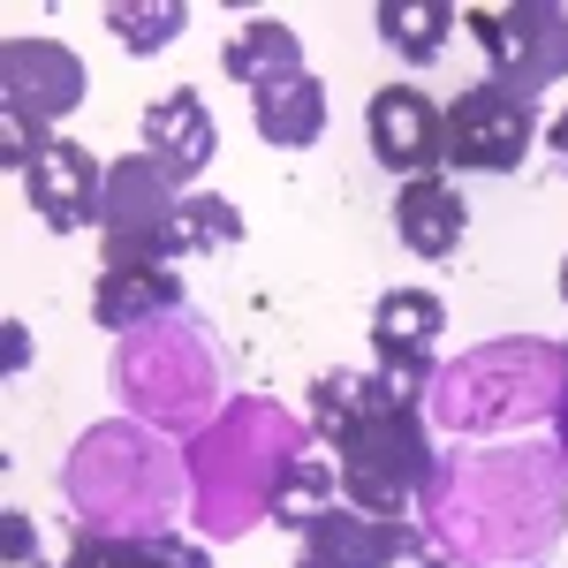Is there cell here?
I'll use <instances>...</instances> for the list:
<instances>
[{
    "label": "cell",
    "mask_w": 568,
    "mask_h": 568,
    "mask_svg": "<svg viewBox=\"0 0 568 568\" xmlns=\"http://www.w3.org/2000/svg\"><path fill=\"white\" fill-rule=\"evenodd\" d=\"M23 197H31V213L53 235H84V227L106 220V168L91 160L77 136H53L31 160V175H23Z\"/></svg>",
    "instance_id": "14"
},
{
    "label": "cell",
    "mask_w": 568,
    "mask_h": 568,
    "mask_svg": "<svg viewBox=\"0 0 568 568\" xmlns=\"http://www.w3.org/2000/svg\"><path fill=\"white\" fill-rule=\"evenodd\" d=\"M91 91L84 53H69L61 39H8L0 45V114H23L53 130L61 114H77Z\"/></svg>",
    "instance_id": "10"
},
{
    "label": "cell",
    "mask_w": 568,
    "mask_h": 568,
    "mask_svg": "<svg viewBox=\"0 0 568 568\" xmlns=\"http://www.w3.org/2000/svg\"><path fill=\"white\" fill-rule=\"evenodd\" d=\"M61 568H122L114 561V538H91V530H77V546H69V561Z\"/></svg>",
    "instance_id": "27"
},
{
    "label": "cell",
    "mask_w": 568,
    "mask_h": 568,
    "mask_svg": "<svg viewBox=\"0 0 568 568\" xmlns=\"http://www.w3.org/2000/svg\"><path fill=\"white\" fill-rule=\"evenodd\" d=\"M39 568H45V561H39Z\"/></svg>",
    "instance_id": "33"
},
{
    "label": "cell",
    "mask_w": 568,
    "mask_h": 568,
    "mask_svg": "<svg viewBox=\"0 0 568 568\" xmlns=\"http://www.w3.org/2000/svg\"><path fill=\"white\" fill-rule=\"evenodd\" d=\"M0 364H8V372L31 364V334H23V318H0Z\"/></svg>",
    "instance_id": "28"
},
{
    "label": "cell",
    "mask_w": 568,
    "mask_h": 568,
    "mask_svg": "<svg viewBox=\"0 0 568 568\" xmlns=\"http://www.w3.org/2000/svg\"><path fill=\"white\" fill-rule=\"evenodd\" d=\"M387 409H425V402H409L387 372H326V379H311V433L326 447H342L356 425H372Z\"/></svg>",
    "instance_id": "18"
},
{
    "label": "cell",
    "mask_w": 568,
    "mask_h": 568,
    "mask_svg": "<svg viewBox=\"0 0 568 568\" xmlns=\"http://www.w3.org/2000/svg\"><path fill=\"white\" fill-rule=\"evenodd\" d=\"M538 144V99L508 84H470L447 99V168L463 175H516Z\"/></svg>",
    "instance_id": "8"
},
{
    "label": "cell",
    "mask_w": 568,
    "mask_h": 568,
    "mask_svg": "<svg viewBox=\"0 0 568 568\" xmlns=\"http://www.w3.org/2000/svg\"><path fill=\"white\" fill-rule=\"evenodd\" d=\"M372 23H379V39H387L409 69H425V61L447 53L455 23H463V8H447V0H379Z\"/></svg>",
    "instance_id": "21"
},
{
    "label": "cell",
    "mask_w": 568,
    "mask_h": 568,
    "mask_svg": "<svg viewBox=\"0 0 568 568\" xmlns=\"http://www.w3.org/2000/svg\"><path fill=\"white\" fill-rule=\"evenodd\" d=\"M136 144H144V160H152V168L182 190V182H197L205 168H213L220 122H213V106H205L197 91H168V99H152V106H144Z\"/></svg>",
    "instance_id": "15"
},
{
    "label": "cell",
    "mask_w": 568,
    "mask_h": 568,
    "mask_svg": "<svg viewBox=\"0 0 568 568\" xmlns=\"http://www.w3.org/2000/svg\"><path fill=\"white\" fill-rule=\"evenodd\" d=\"M364 136H372V160L394 168L402 182L439 175V168H447V114H439L417 84L372 91V106H364Z\"/></svg>",
    "instance_id": "12"
},
{
    "label": "cell",
    "mask_w": 568,
    "mask_h": 568,
    "mask_svg": "<svg viewBox=\"0 0 568 568\" xmlns=\"http://www.w3.org/2000/svg\"><path fill=\"white\" fill-rule=\"evenodd\" d=\"M326 508H342V470H334L326 455H296L288 478H281V493H273V516H265V524H281L288 538H304Z\"/></svg>",
    "instance_id": "22"
},
{
    "label": "cell",
    "mask_w": 568,
    "mask_h": 568,
    "mask_svg": "<svg viewBox=\"0 0 568 568\" xmlns=\"http://www.w3.org/2000/svg\"><path fill=\"white\" fill-rule=\"evenodd\" d=\"M425 546L463 554L478 568H538L568 530V463L554 447H485L439 455L417 493Z\"/></svg>",
    "instance_id": "1"
},
{
    "label": "cell",
    "mask_w": 568,
    "mask_h": 568,
    "mask_svg": "<svg viewBox=\"0 0 568 568\" xmlns=\"http://www.w3.org/2000/svg\"><path fill=\"white\" fill-rule=\"evenodd\" d=\"M296 455H311V433L281 402H258V394L227 402L213 425L182 447L190 493H197V508H190L197 530L205 538H243L258 516H273V493H281Z\"/></svg>",
    "instance_id": "2"
},
{
    "label": "cell",
    "mask_w": 568,
    "mask_h": 568,
    "mask_svg": "<svg viewBox=\"0 0 568 568\" xmlns=\"http://www.w3.org/2000/svg\"><path fill=\"white\" fill-rule=\"evenodd\" d=\"M409 568H478V561H463V554H439V546H425Z\"/></svg>",
    "instance_id": "29"
},
{
    "label": "cell",
    "mask_w": 568,
    "mask_h": 568,
    "mask_svg": "<svg viewBox=\"0 0 568 568\" xmlns=\"http://www.w3.org/2000/svg\"><path fill=\"white\" fill-rule=\"evenodd\" d=\"M243 243V213L213 197V190H190L175 205V227H168V258H205V251H235Z\"/></svg>",
    "instance_id": "23"
},
{
    "label": "cell",
    "mask_w": 568,
    "mask_h": 568,
    "mask_svg": "<svg viewBox=\"0 0 568 568\" xmlns=\"http://www.w3.org/2000/svg\"><path fill=\"white\" fill-rule=\"evenodd\" d=\"M425 554V530L387 524V516H356V508H326L318 524L296 538V568H409Z\"/></svg>",
    "instance_id": "13"
},
{
    "label": "cell",
    "mask_w": 568,
    "mask_h": 568,
    "mask_svg": "<svg viewBox=\"0 0 568 568\" xmlns=\"http://www.w3.org/2000/svg\"><path fill=\"white\" fill-rule=\"evenodd\" d=\"M470 39L493 61V84L538 99L568 77V8L561 0H516V8H463Z\"/></svg>",
    "instance_id": "7"
},
{
    "label": "cell",
    "mask_w": 568,
    "mask_h": 568,
    "mask_svg": "<svg viewBox=\"0 0 568 568\" xmlns=\"http://www.w3.org/2000/svg\"><path fill=\"white\" fill-rule=\"evenodd\" d=\"M106 31L122 39V53H168L190 31V0H114Z\"/></svg>",
    "instance_id": "24"
},
{
    "label": "cell",
    "mask_w": 568,
    "mask_h": 568,
    "mask_svg": "<svg viewBox=\"0 0 568 568\" xmlns=\"http://www.w3.org/2000/svg\"><path fill=\"white\" fill-rule=\"evenodd\" d=\"M182 478H190V463L136 417L91 425L61 463L69 516L91 538H152V530H168V516L182 508Z\"/></svg>",
    "instance_id": "3"
},
{
    "label": "cell",
    "mask_w": 568,
    "mask_h": 568,
    "mask_svg": "<svg viewBox=\"0 0 568 568\" xmlns=\"http://www.w3.org/2000/svg\"><path fill=\"white\" fill-rule=\"evenodd\" d=\"M0 561L8 568H39V530L23 508H0Z\"/></svg>",
    "instance_id": "26"
},
{
    "label": "cell",
    "mask_w": 568,
    "mask_h": 568,
    "mask_svg": "<svg viewBox=\"0 0 568 568\" xmlns=\"http://www.w3.org/2000/svg\"><path fill=\"white\" fill-rule=\"evenodd\" d=\"M114 561L122 568H213V554H205L197 538L152 530V538H114Z\"/></svg>",
    "instance_id": "25"
},
{
    "label": "cell",
    "mask_w": 568,
    "mask_h": 568,
    "mask_svg": "<svg viewBox=\"0 0 568 568\" xmlns=\"http://www.w3.org/2000/svg\"><path fill=\"white\" fill-rule=\"evenodd\" d=\"M561 296H568V265H561Z\"/></svg>",
    "instance_id": "32"
},
{
    "label": "cell",
    "mask_w": 568,
    "mask_h": 568,
    "mask_svg": "<svg viewBox=\"0 0 568 568\" xmlns=\"http://www.w3.org/2000/svg\"><path fill=\"white\" fill-rule=\"evenodd\" d=\"M394 235L417 251V258H455L463 251V235H470V205H463V190L447 175H417L402 182V197H394Z\"/></svg>",
    "instance_id": "17"
},
{
    "label": "cell",
    "mask_w": 568,
    "mask_h": 568,
    "mask_svg": "<svg viewBox=\"0 0 568 568\" xmlns=\"http://www.w3.org/2000/svg\"><path fill=\"white\" fill-rule=\"evenodd\" d=\"M175 182L160 175L144 152L106 168V220H99V265H175L168 227H175Z\"/></svg>",
    "instance_id": "9"
},
{
    "label": "cell",
    "mask_w": 568,
    "mask_h": 568,
    "mask_svg": "<svg viewBox=\"0 0 568 568\" xmlns=\"http://www.w3.org/2000/svg\"><path fill=\"white\" fill-rule=\"evenodd\" d=\"M546 144H554V160H561V168H568V114H561V122H554V130H546Z\"/></svg>",
    "instance_id": "30"
},
{
    "label": "cell",
    "mask_w": 568,
    "mask_h": 568,
    "mask_svg": "<svg viewBox=\"0 0 568 568\" xmlns=\"http://www.w3.org/2000/svg\"><path fill=\"white\" fill-rule=\"evenodd\" d=\"M114 387H122L136 425L197 439L213 425V402H220V349L205 342V326H197L190 311H175V318H160V326L122 334V349H114Z\"/></svg>",
    "instance_id": "5"
},
{
    "label": "cell",
    "mask_w": 568,
    "mask_h": 568,
    "mask_svg": "<svg viewBox=\"0 0 568 568\" xmlns=\"http://www.w3.org/2000/svg\"><path fill=\"white\" fill-rule=\"evenodd\" d=\"M220 69H227L243 91H258L265 77L304 69V39H296L281 16H243V23L227 31V45H220Z\"/></svg>",
    "instance_id": "20"
},
{
    "label": "cell",
    "mask_w": 568,
    "mask_h": 568,
    "mask_svg": "<svg viewBox=\"0 0 568 568\" xmlns=\"http://www.w3.org/2000/svg\"><path fill=\"white\" fill-rule=\"evenodd\" d=\"M554 425H561V463H568V387H561V409H554Z\"/></svg>",
    "instance_id": "31"
},
{
    "label": "cell",
    "mask_w": 568,
    "mask_h": 568,
    "mask_svg": "<svg viewBox=\"0 0 568 568\" xmlns=\"http://www.w3.org/2000/svg\"><path fill=\"white\" fill-rule=\"evenodd\" d=\"M190 311V288H182L175 265H99V288H91V318L106 334H136V326H160Z\"/></svg>",
    "instance_id": "16"
},
{
    "label": "cell",
    "mask_w": 568,
    "mask_h": 568,
    "mask_svg": "<svg viewBox=\"0 0 568 568\" xmlns=\"http://www.w3.org/2000/svg\"><path fill=\"white\" fill-rule=\"evenodd\" d=\"M334 470H342V500L356 516H417V493L433 485L439 470V447H433V425L425 409H387L372 425H356L342 447H334Z\"/></svg>",
    "instance_id": "6"
},
{
    "label": "cell",
    "mask_w": 568,
    "mask_h": 568,
    "mask_svg": "<svg viewBox=\"0 0 568 568\" xmlns=\"http://www.w3.org/2000/svg\"><path fill=\"white\" fill-rule=\"evenodd\" d=\"M251 122H258L265 144H281V152H311V144L326 136V84H318L311 69L265 77V84L251 91Z\"/></svg>",
    "instance_id": "19"
},
{
    "label": "cell",
    "mask_w": 568,
    "mask_h": 568,
    "mask_svg": "<svg viewBox=\"0 0 568 568\" xmlns=\"http://www.w3.org/2000/svg\"><path fill=\"white\" fill-rule=\"evenodd\" d=\"M568 364L546 342H485V349L455 356L433 379L425 409H433L439 433H500V425H538L561 409Z\"/></svg>",
    "instance_id": "4"
},
{
    "label": "cell",
    "mask_w": 568,
    "mask_h": 568,
    "mask_svg": "<svg viewBox=\"0 0 568 568\" xmlns=\"http://www.w3.org/2000/svg\"><path fill=\"white\" fill-rule=\"evenodd\" d=\"M439 326H447V304L433 288H387L372 311V356L409 402H425L439 379Z\"/></svg>",
    "instance_id": "11"
}]
</instances>
